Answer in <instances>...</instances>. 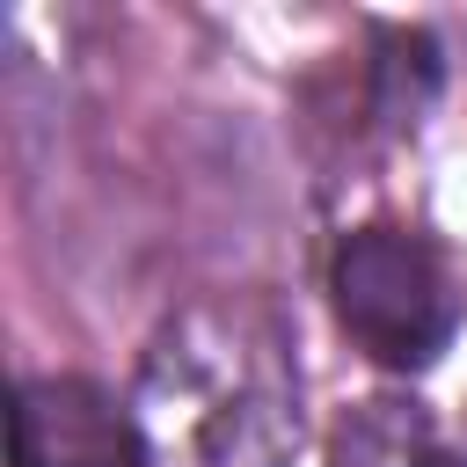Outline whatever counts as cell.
Wrapping results in <instances>:
<instances>
[{
    "mask_svg": "<svg viewBox=\"0 0 467 467\" xmlns=\"http://www.w3.org/2000/svg\"><path fill=\"white\" fill-rule=\"evenodd\" d=\"M336 314H343V328L358 336L365 358L401 365V372L431 365L452 343V285H445L438 255L409 234H387V226H365V234L343 241Z\"/></svg>",
    "mask_w": 467,
    "mask_h": 467,
    "instance_id": "cell-1",
    "label": "cell"
},
{
    "mask_svg": "<svg viewBox=\"0 0 467 467\" xmlns=\"http://www.w3.org/2000/svg\"><path fill=\"white\" fill-rule=\"evenodd\" d=\"M15 467H146V438L102 387L36 379L15 401Z\"/></svg>",
    "mask_w": 467,
    "mask_h": 467,
    "instance_id": "cell-2",
    "label": "cell"
}]
</instances>
